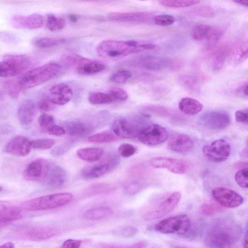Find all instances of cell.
I'll return each instance as SVG.
<instances>
[{
  "label": "cell",
  "mask_w": 248,
  "mask_h": 248,
  "mask_svg": "<svg viewBox=\"0 0 248 248\" xmlns=\"http://www.w3.org/2000/svg\"><path fill=\"white\" fill-rule=\"evenodd\" d=\"M60 66L50 62L31 69L19 78L5 83L4 88L13 98L18 97L19 93L43 84L56 77L60 72Z\"/></svg>",
  "instance_id": "6da1fadb"
},
{
  "label": "cell",
  "mask_w": 248,
  "mask_h": 248,
  "mask_svg": "<svg viewBox=\"0 0 248 248\" xmlns=\"http://www.w3.org/2000/svg\"><path fill=\"white\" fill-rule=\"evenodd\" d=\"M242 229L229 218H220L207 228L204 235L205 244L210 248H230L239 240Z\"/></svg>",
  "instance_id": "7a4b0ae2"
},
{
  "label": "cell",
  "mask_w": 248,
  "mask_h": 248,
  "mask_svg": "<svg viewBox=\"0 0 248 248\" xmlns=\"http://www.w3.org/2000/svg\"><path fill=\"white\" fill-rule=\"evenodd\" d=\"M155 45L135 40L118 41L106 40L101 42L96 48L100 57L111 60H116L129 54L137 53L145 50H152Z\"/></svg>",
  "instance_id": "3957f363"
},
{
  "label": "cell",
  "mask_w": 248,
  "mask_h": 248,
  "mask_svg": "<svg viewBox=\"0 0 248 248\" xmlns=\"http://www.w3.org/2000/svg\"><path fill=\"white\" fill-rule=\"evenodd\" d=\"M73 197V195L68 192L49 194L24 201L20 206L21 209L27 211L49 210L67 204Z\"/></svg>",
  "instance_id": "277c9868"
},
{
  "label": "cell",
  "mask_w": 248,
  "mask_h": 248,
  "mask_svg": "<svg viewBox=\"0 0 248 248\" xmlns=\"http://www.w3.org/2000/svg\"><path fill=\"white\" fill-rule=\"evenodd\" d=\"M33 60L25 55H7L0 62V78L14 77L29 69Z\"/></svg>",
  "instance_id": "5b68a950"
},
{
  "label": "cell",
  "mask_w": 248,
  "mask_h": 248,
  "mask_svg": "<svg viewBox=\"0 0 248 248\" xmlns=\"http://www.w3.org/2000/svg\"><path fill=\"white\" fill-rule=\"evenodd\" d=\"M60 229L52 226H35L16 230L11 234L12 238L33 241H40L49 239L58 235Z\"/></svg>",
  "instance_id": "8992f818"
},
{
  "label": "cell",
  "mask_w": 248,
  "mask_h": 248,
  "mask_svg": "<svg viewBox=\"0 0 248 248\" xmlns=\"http://www.w3.org/2000/svg\"><path fill=\"white\" fill-rule=\"evenodd\" d=\"M154 229L162 233L183 235L190 229V221L186 215H179L161 220L156 224Z\"/></svg>",
  "instance_id": "52a82bcc"
},
{
  "label": "cell",
  "mask_w": 248,
  "mask_h": 248,
  "mask_svg": "<svg viewBox=\"0 0 248 248\" xmlns=\"http://www.w3.org/2000/svg\"><path fill=\"white\" fill-rule=\"evenodd\" d=\"M43 169L39 181L47 186L57 188L63 186L66 180L65 171L54 163L42 159Z\"/></svg>",
  "instance_id": "ba28073f"
},
{
  "label": "cell",
  "mask_w": 248,
  "mask_h": 248,
  "mask_svg": "<svg viewBox=\"0 0 248 248\" xmlns=\"http://www.w3.org/2000/svg\"><path fill=\"white\" fill-rule=\"evenodd\" d=\"M202 151L204 156L209 160L214 162L220 163L229 158L231 153V148L226 140L219 139L204 145Z\"/></svg>",
  "instance_id": "9c48e42d"
},
{
  "label": "cell",
  "mask_w": 248,
  "mask_h": 248,
  "mask_svg": "<svg viewBox=\"0 0 248 248\" xmlns=\"http://www.w3.org/2000/svg\"><path fill=\"white\" fill-rule=\"evenodd\" d=\"M168 137L169 133L167 129L157 124H152L142 129L138 136L141 143L149 146L160 144Z\"/></svg>",
  "instance_id": "30bf717a"
},
{
  "label": "cell",
  "mask_w": 248,
  "mask_h": 248,
  "mask_svg": "<svg viewBox=\"0 0 248 248\" xmlns=\"http://www.w3.org/2000/svg\"><path fill=\"white\" fill-rule=\"evenodd\" d=\"M201 123L205 127L211 130H222L228 127L231 123L229 115L220 110L208 111L200 118Z\"/></svg>",
  "instance_id": "8fae6325"
},
{
  "label": "cell",
  "mask_w": 248,
  "mask_h": 248,
  "mask_svg": "<svg viewBox=\"0 0 248 248\" xmlns=\"http://www.w3.org/2000/svg\"><path fill=\"white\" fill-rule=\"evenodd\" d=\"M214 199L220 205L226 208H236L244 201L243 197L236 192L223 187H217L212 191Z\"/></svg>",
  "instance_id": "7c38bea8"
},
{
  "label": "cell",
  "mask_w": 248,
  "mask_h": 248,
  "mask_svg": "<svg viewBox=\"0 0 248 248\" xmlns=\"http://www.w3.org/2000/svg\"><path fill=\"white\" fill-rule=\"evenodd\" d=\"M112 129L117 137L123 139L137 138L141 130L135 122L124 118L115 120L112 125Z\"/></svg>",
  "instance_id": "4fadbf2b"
},
{
  "label": "cell",
  "mask_w": 248,
  "mask_h": 248,
  "mask_svg": "<svg viewBox=\"0 0 248 248\" xmlns=\"http://www.w3.org/2000/svg\"><path fill=\"white\" fill-rule=\"evenodd\" d=\"M155 168L165 169L175 174H184L188 169L187 163L183 160L168 157H156L150 161Z\"/></svg>",
  "instance_id": "5bb4252c"
},
{
  "label": "cell",
  "mask_w": 248,
  "mask_h": 248,
  "mask_svg": "<svg viewBox=\"0 0 248 248\" xmlns=\"http://www.w3.org/2000/svg\"><path fill=\"white\" fill-rule=\"evenodd\" d=\"M44 22V17L38 13L27 16L15 15L11 19V23L14 27L22 29H38L43 27Z\"/></svg>",
  "instance_id": "9a60e30c"
},
{
  "label": "cell",
  "mask_w": 248,
  "mask_h": 248,
  "mask_svg": "<svg viewBox=\"0 0 248 248\" xmlns=\"http://www.w3.org/2000/svg\"><path fill=\"white\" fill-rule=\"evenodd\" d=\"M31 149L30 140L21 135H16L11 138L4 147L5 152L17 156L28 155Z\"/></svg>",
  "instance_id": "2e32d148"
},
{
  "label": "cell",
  "mask_w": 248,
  "mask_h": 248,
  "mask_svg": "<svg viewBox=\"0 0 248 248\" xmlns=\"http://www.w3.org/2000/svg\"><path fill=\"white\" fill-rule=\"evenodd\" d=\"M181 197L180 192H173L162 202L155 210L146 215L145 217L146 219H157L166 216L176 207L180 201Z\"/></svg>",
  "instance_id": "e0dca14e"
},
{
  "label": "cell",
  "mask_w": 248,
  "mask_h": 248,
  "mask_svg": "<svg viewBox=\"0 0 248 248\" xmlns=\"http://www.w3.org/2000/svg\"><path fill=\"white\" fill-rule=\"evenodd\" d=\"M73 93L69 85L64 83H58L49 89L47 99L55 105H63L70 101Z\"/></svg>",
  "instance_id": "ac0fdd59"
},
{
  "label": "cell",
  "mask_w": 248,
  "mask_h": 248,
  "mask_svg": "<svg viewBox=\"0 0 248 248\" xmlns=\"http://www.w3.org/2000/svg\"><path fill=\"white\" fill-rule=\"evenodd\" d=\"M152 17V14L147 12L111 13L108 15V18L111 21L123 22L145 23Z\"/></svg>",
  "instance_id": "d6986e66"
},
{
  "label": "cell",
  "mask_w": 248,
  "mask_h": 248,
  "mask_svg": "<svg viewBox=\"0 0 248 248\" xmlns=\"http://www.w3.org/2000/svg\"><path fill=\"white\" fill-rule=\"evenodd\" d=\"M194 141L187 134H178L172 137L168 141V147L172 151L185 154L189 152L193 147Z\"/></svg>",
  "instance_id": "ffe728a7"
},
{
  "label": "cell",
  "mask_w": 248,
  "mask_h": 248,
  "mask_svg": "<svg viewBox=\"0 0 248 248\" xmlns=\"http://www.w3.org/2000/svg\"><path fill=\"white\" fill-rule=\"evenodd\" d=\"M172 62L168 59L152 56H144L139 58L135 62L138 66L151 70H160L172 68Z\"/></svg>",
  "instance_id": "44dd1931"
},
{
  "label": "cell",
  "mask_w": 248,
  "mask_h": 248,
  "mask_svg": "<svg viewBox=\"0 0 248 248\" xmlns=\"http://www.w3.org/2000/svg\"><path fill=\"white\" fill-rule=\"evenodd\" d=\"M21 211L18 207L0 201V227L20 219Z\"/></svg>",
  "instance_id": "7402d4cb"
},
{
  "label": "cell",
  "mask_w": 248,
  "mask_h": 248,
  "mask_svg": "<svg viewBox=\"0 0 248 248\" xmlns=\"http://www.w3.org/2000/svg\"><path fill=\"white\" fill-rule=\"evenodd\" d=\"M35 114V104L32 99L24 100L17 110V117L21 125L27 126L32 122Z\"/></svg>",
  "instance_id": "603a6c76"
},
{
  "label": "cell",
  "mask_w": 248,
  "mask_h": 248,
  "mask_svg": "<svg viewBox=\"0 0 248 248\" xmlns=\"http://www.w3.org/2000/svg\"><path fill=\"white\" fill-rule=\"evenodd\" d=\"M180 110L185 114L194 115L200 113L203 108L202 104L198 100L190 98L184 97L179 102Z\"/></svg>",
  "instance_id": "cb8c5ba5"
},
{
  "label": "cell",
  "mask_w": 248,
  "mask_h": 248,
  "mask_svg": "<svg viewBox=\"0 0 248 248\" xmlns=\"http://www.w3.org/2000/svg\"><path fill=\"white\" fill-rule=\"evenodd\" d=\"M64 129L68 134L72 136L82 137L91 132L90 127L84 123L78 120H72L65 123Z\"/></svg>",
  "instance_id": "d4e9b609"
},
{
  "label": "cell",
  "mask_w": 248,
  "mask_h": 248,
  "mask_svg": "<svg viewBox=\"0 0 248 248\" xmlns=\"http://www.w3.org/2000/svg\"><path fill=\"white\" fill-rule=\"evenodd\" d=\"M109 163H103L84 168L82 171V176L86 179L98 178L107 173L109 170Z\"/></svg>",
  "instance_id": "484cf974"
},
{
  "label": "cell",
  "mask_w": 248,
  "mask_h": 248,
  "mask_svg": "<svg viewBox=\"0 0 248 248\" xmlns=\"http://www.w3.org/2000/svg\"><path fill=\"white\" fill-rule=\"evenodd\" d=\"M104 151L100 148H82L78 149L76 154L81 160L93 162L99 160L102 156Z\"/></svg>",
  "instance_id": "4316f807"
},
{
  "label": "cell",
  "mask_w": 248,
  "mask_h": 248,
  "mask_svg": "<svg viewBox=\"0 0 248 248\" xmlns=\"http://www.w3.org/2000/svg\"><path fill=\"white\" fill-rule=\"evenodd\" d=\"M106 68L105 65L102 62L88 59L76 70L81 75H91L97 74L103 71Z\"/></svg>",
  "instance_id": "83f0119b"
},
{
  "label": "cell",
  "mask_w": 248,
  "mask_h": 248,
  "mask_svg": "<svg viewBox=\"0 0 248 248\" xmlns=\"http://www.w3.org/2000/svg\"><path fill=\"white\" fill-rule=\"evenodd\" d=\"M43 169L42 159H38L31 161L25 169L24 175L29 180L39 181Z\"/></svg>",
  "instance_id": "f1b7e54d"
},
{
  "label": "cell",
  "mask_w": 248,
  "mask_h": 248,
  "mask_svg": "<svg viewBox=\"0 0 248 248\" xmlns=\"http://www.w3.org/2000/svg\"><path fill=\"white\" fill-rule=\"evenodd\" d=\"M112 213L113 211L108 207H99L86 211L83 215V217L87 220H98L109 217Z\"/></svg>",
  "instance_id": "f546056e"
},
{
  "label": "cell",
  "mask_w": 248,
  "mask_h": 248,
  "mask_svg": "<svg viewBox=\"0 0 248 248\" xmlns=\"http://www.w3.org/2000/svg\"><path fill=\"white\" fill-rule=\"evenodd\" d=\"M63 38L60 37H41L35 39L32 43L39 48H47L58 46L65 42Z\"/></svg>",
  "instance_id": "4dcf8cb0"
},
{
  "label": "cell",
  "mask_w": 248,
  "mask_h": 248,
  "mask_svg": "<svg viewBox=\"0 0 248 248\" xmlns=\"http://www.w3.org/2000/svg\"><path fill=\"white\" fill-rule=\"evenodd\" d=\"M118 140L117 137L113 132L104 131L93 134L88 137V140L95 143H110L115 142Z\"/></svg>",
  "instance_id": "1f68e13d"
},
{
  "label": "cell",
  "mask_w": 248,
  "mask_h": 248,
  "mask_svg": "<svg viewBox=\"0 0 248 248\" xmlns=\"http://www.w3.org/2000/svg\"><path fill=\"white\" fill-rule=\"evenodd\" d=\"M212 27L205 24H200L194 26L191 31L192 38L197 41L206 40L209 36Z\"/></svg>",
  "instance_id": "d6a6232c"
},
{
  "label": "cell",
  "mask_w": 248,
  "mask_h": 248,
  "mask_svg": "<svg viewBox=\"0 0 248 248\" xmlns=\"http://www.w3.org/2000/svg\"><path fill=\"white\" fill-rule=\"evenodd\" d=\"M88 101L93 105H101L111 103L115 100L108 93L98 92H91L88 95Z\"/></svg>",
  "instance_id": "836d02e7"
},
{
  "label": "cell",
  "mask_w": 248,
  "mask_h": 248,
  "mask_svg": "<svg viewBox=\"0 0 248 248\" xmlns=\"http://www.w3.org/2000/svg\"><path fill=\"white\" fill-rule=\"evenodd\" d=\"M88 58L75 54H65L61 57V61L66 65L74 68L79 67Z\"/></svg>",
  "instance_id": "e575fe53"
},
{
  "label": "cell",
  "mask_w": 248,
  "mask_h": 248,
  "mask_svg": "<svg viewBox=\"0 0 248 248\" xmlns=\"http://www.w3.org/2000/svg\"><path fill=\"white\" fill-rule=\"evenodd\" d=\"M228 53V48L226 46L219 48L215 52L212 60V67L215 71L220 70L224 65Z\"/></svg>",
  "instance_id": "d590c367"
},
{
  "label": "cell",
  "mask_w": 248,
  "mask_h": 248,
  "mask_svg": "<svg viewBox=\"0 0 248 248\" xmlns=\"http://www.w3.org/2000/svg\"><path fill=\"white\" fill-rule=\"evenodd\" d=\"M64 26L65 20L62 17L56 16L52 14L47 15L46 26L50 31H60L64 28Z\"/></svg>",
  "instance_id": "8d00e7d4"
},
{
  "label": "cell",
  "mask_w": 248,
  "mask_h": 248,
  "mask_svg": "<svg viewBox=\"0 0 248 248\" xmlns=\"http://www.w3.org/2000/svg\"><path fill=\"white\" fill-rule=\"evenodd\" d=\"M114 189V186L107 183H98L91 185L88 187L86 193L89 195H96L109 192Z\"/></svg>",
  "instance_id": "74e56055"
},
{
  "label": "cell",
  "mask_w": 248,
  "mask_h": 248,
  "mask_svg": "<svg viewBox=\"0 0 248 248\" xmlns=\"http://www.w3.org/2000/svg\"><path fill=\"white\" fill-rule=\"evenodd\" d=\"M138 230L135 227L130 225L118 226L111 231V233L119 237L127 238L135 235Z\"/></svg>",
  "instance_id": "f35d334b"
},
{
  "label": "cell",
  "mask_w": 248,
  "mask_h": 248,
  "mask_svg": "<svg viewBox=\"0 0 248 248\" xmlns=\"http://www.w3.org/2000/svg\"><path fill=\"white\" fill-rule=\"evenodd\" d=\"M161 5L167 7L183 8L194 5L200 1L196 0H162L159 1Z\"/></svg>",
  "instance_id": "ab89813d"
},
{
  "label": "cell",
  "mask_w": 248,
  "mask_h": 248,
  "mask_svg": "<svg viewBox=\"0 0 248 248\" xmlns=\"http://www.w3.org/2000/svg\"><path fill=\"white\" fill-rule=\"evenodd\" d=\"M132 77V73L128 70L121 69L112 74L109 77V80L117 84L125 83Z\"/></svg>",
  "instance_id": "60d3db41"
},
{
  "label": "cell",
  "mask_w": 248,
  "mask_h": 248,
  "mask_svg": "<svg viewBox=\"0 0 248 248\" xmlns=\"http://www.w3.org/2000/svg\"><path fill=\"white\" fill-rule=\"evenodd\" d=\"M31 148L46 150L51 148L55 144L54 140L50 139H41L30 140Z\"/></svg>",
  "instance_id": "b9f144b4"
},
{
  "label": "cell",
  "mask_w": 248,
  "mask_h": 248,
  "mask_svg": "<svg viewBox=\"0 0 248 248\" xmlns=\"http://www.w3.org/2000/svg\"><path fill=\"white\" fill-rule=\"evenodd\" d=\"M147 243L145 241H140L132 245H120L112 243H102L99 244V248H146Z\"/></svg>",
  "instance_id": "7bdbcfd3"
},
{
  "label": "cell",
  "mask_w": 248,
  "mask_h": 248,
  "mask_svg": "<svg viewBox=\"0 0 248 248\" xmlns=\"http://www.w3.org/2000/svg\"><path fill=\"white\" fill-rule=\"evenodd\" d=\"M248 167L242 168L238 170L235 174L234 178L237 184L243 188L248 187Z\"/></svg>",
  "instance_id": "ee69618b"
},
{
  "label": "cell",
  "mask_w": 248,
  "mask_h": 248,
  "mask_svg": "<svg viewBox=\"0 0 248 248\" xmlns=\"http://www.w3.org/2000/svg\"><path fill=\"white\" fill-rule=\"evenodd\" d=\"M154 21L155 24L161 26H168L174 23L175 17L169 14H160L154 16Z\"/></svg>",
  "instance_id": "f6af8a7d"
},
{
  "label": "cell",
  "mask_w": 248,
  "mask_h": 248,
  "mask_svg": "<svg viewBox=\"0 0 248 248\" xmlns=\"http://www.w3.org/2000/svg\"><path fill=\"white\" fill-rule=\"evenodd\" d=\"M136 148L129 143H122L118 147V153L120 155L124 157L132 156L136 152Z\"/></svg>",
  "instance_id": "bcb514c9"
},
{
  "label": "cell",
  "mask_w": 248,
  "mask_h": 248,
  "mask_svg": "<svg viewBox=\"0 0 248 248\" xmlns=\"http://www.w3.org/2000/svg\"><path fill=\"white\" fill-rule=\"evenodd\" d=\"M109 93L111 95L115 101H125L127 99L128 96L125 91L118 87L110 88L109 91Z\"/></svg>",
  "instance_id": "7dc6e473"
},
{
  "label": "cell",
  "mask_w": 248,
  "mask_h": 248,
  "mask_svg": "<svg viewBox=\"0 0 248 248\" xmlns=\"http://www.w3.org/2000/svg\"><path fill=\"white\" fill-rule=\"evenodd\" d=\"M181 82L183 86L188 89L196 90L199 88V82L197 80L193 77L189 76H183L181 78Z\"/></svg>",
  "instance_id": "c3c4849f"
},
{
  "label": "cell",
  "mask_w": 248,
  "mask_h": 248,
  "mask_svg": "<svg viewBox=\"0 0 248 248\" xmlns=\"http://www.w3.org/2000/svg\"><path fill=\"white\" fill-rule=\"evenodd\" d=\"M38 122L43 131L51 124H54L53 117L51 115L45 113L39 117Z\"/></svg>",
  "instance_id": "681fc988"
},
{
  "label": "cell",
  "mask_w": 248,
  "mask_h": 248,
  "mask_svg": "<svg viewBox=\"0 0 248 248\" xmlns=\"http://www.w3.org/2000/svg\"><path fill=\"white\" fill-rule=\"evenodd\" d=\"M44 131L49 135L56 136H60L66 133L65 130L63 127L59 125L56 124L55 123L47 127L44 130Z\"/></svg>",
  "instance_id": "f907efd6"
},
{
  "label": "cell",
  "mask_w": 248,
  "mask_h": 248,
  "mask_svg": "<svg viewBox=\"0 0 248 248\" xmlns=\"http://www.w3.org/2000/svg\"><path fill=\"white\" fill-rule=\"evenodd\" d=\"M195 12L196 14L204 17H211L215 15L214 9L210 6L207 5L198 7L195 10Z\"/></svg>",
  "instance_id": "816d5d0a"
},
{
  "label": "cell",
  "mask_w": 248,
  "mask_h": 248,
  "mask_svg": "<svg viewBox=\"0 0 248 248\" xmlns=\"http://www.w3.org/2000/svg\"><path fill=\"white\" fill-rule=\"evenodd\" d=\"M39 109L42 111H48L53 109L55 105L47 98L41 100L38 104Z\"/></svg>",
  "instance_id": "f5cc1de1"
},
{
  "label": "cell",
  "mask_w": 248,
  "mask_h": 248,
  "mask_svg": "<svg viewBox=\"0 0 248 248\" xmlns=\"http://www.w3.org/2000/svg\"><path fill=\"white\" fill-rule=\"evenodd\" d=\"M201 210L202 214L207 216L214 215L218 210L214 205L208 203L203 204Z\"/></svg>",
  "instance_id": "db71d44e"
},
{
  "label": "cell",
  "mask_w": 248,
  "mask_h": 248,
  "mask_svg": "<svg viewBox=\"0 0 248 248\" xmlns=\"http://www.w3.org/2000/svg\"><path fill=\"white\" fill-rule=\"evenodd\" d=\"M248 110H238L235 113V119L236 122L248 124Z\"/></svg>",
  "instance_id": "11a10c76"
},
{
  "label": "cell",
  "mask_w": 248,
  "mask_h": 248,
  "mask_svg": "<svg viewBox=\"0 0 248 248\" xmlns=\"http://www.w3.org/2000/svg\"><path fill=\"white\" fill-rule=\"evenodd\" d=\"M141 189V186L137 182L132 183L126 186L125 192L129 195H134L138 193Z\"/></svg>",
  "instance_id": "9f6ffc18"
},
{
  "label": "cell",
  "mask_w": 248,
  "mask_h": 248,
  "mask_svg": "<svg viewBox=\"0 0 248 248\" xmlns=\"http://www.w3.org/2000/svg\"><path fill=\"white\" fill-rule=\"evenodd\" d=\"M0 39L8 44L15 43L16 42V37L12 33L7 32H0Z\"/></svg>",
  "instance_id": "6f0895ef"
},
{
  "label": "cell",
  "mask_w": 248,
  "mask_h": 248,
  "mask_svg": "<svg viewBox=\"0 0 248 248\" xmlns=\"http://www.w3.org/2000/svg\"><path fill=\"white\" fill-rule=\"evenodd\" d=\"M81 244V240L67 239L63 242L62 248H79Z\"/></svg>",
  "instance_id": "680465c9"
},
{
  "label": "cell",
  "mask_w": 248,
  "mask_h": 248,
  "mask_svg": "<svg viewBox=\"0 0 248 248\" xmlns=\"http://www.w3.org/2000/svg\"><path fill=\"white\" fill-rule=\"evenodd\" d=\"M238 93L241 94H243L245 96H248V84L246 83L242 86L240 89L238 91Z\"/></svg>",
  "instance_id": "91938a15"
},
{
  "label": "cell",
  "mask_w": 248,
  "mask_h": 248,
  "mask_svg": "<svg viewBox=\"0 0 248 248\" xmlns=\"http://www.w3.org/2000/svg\"><path fill=\"white\" fill-rule=\"evenodd\" d=\"M15 248L14 244L11 241L7 242L4 243L3 244H2V245L0 246V248Z\"/></svg>",
  "instance_id": "94428289"
},
{
  "label": "cell",
  "mask_w": 248,
  "mask_h": 248,
  "mask_svg": "<svg viewBox=\"0 0 248 248\" xmlns=\"http://www.w3.org/2000/svg\"><path fill=\"white\" fill-rule=\"evenodd\" d=\"M247 230L245 232L244 234V237L243 241V248H248V238H247Z\"/></svg>",
  "instance_id": "6125c7cd"
},
{
  "label": "cell",
  "mask_w": 248,
  "mask_h": 248,
  "mask_svg": "<svg viewBox=\"0 0 248 248\" xmlns=\"http://www.w3.org/2000/svg\"><path fill=\"white\" fill-rule=\"evenodd\" d=\"M233 1L246 7L248 6V1L247 0H234Z\"/></svg>",
  "instance_id": "be15d7a7"
},
{
  "label": "cell",
  "mask_w": 248,
  "mask_h": 248,
  "mask_svg": "<svg viewBox=\"0 0 248 248\" xmlns=\"http://www.w3.org/2000/svg\"><path fill=\"white\" fill-rule=\"evenodd\" d=\"M172 248H186V247H181V246H174V247H173Z\"/></svg>",
  "instance_id": "e7e4bbea"
},
{
  "label": "cell",
  "mask_w": 248,
  "mask_h": 248,
  "mask_svg": "<svg viewBox=\"0 0 248 248\" xmlns=\"http://www.w3.org/2000/svg\"><path fill=\"white\" fill-rule=\"evenodd\" d=\"M1 190V188L0 187V190Z\"/></svg>",
  "instance_id": "03108f58"
}]
</instances>
